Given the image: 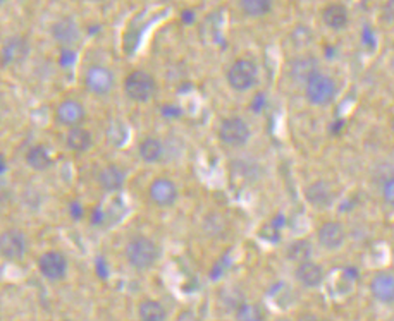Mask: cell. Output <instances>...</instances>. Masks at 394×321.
Returning a JSON list of instances; mask_svg holds the SVG:
<instances>
[{"instance_id": "ffe728a7", "label": "cell", "mask_w": 394, "mask_h": 321, "mask_svg": "<svg viewBox=\"0 0 394 321\" xmlns=\"http://www.w3.org/2000/svg\"><path fill=\"white\" fill-rule=\"evenodd\" d=\"M138 153L145 163H157L166 155V146H164V143L159 138L148 136V138L140 143Z\"/></svg>"}, {"instance_id": "8d00e7d4", "label": "cell", "mask_w": 394, "mask_h": 321, "mask_svg": "<svg viewBox=\"0 0 394 321\" xmlns=\"http://www.w3.org/2000/svg\"><path fill=\"white\" fill-rule=\"evenodd\" d=\"M298 321H319V320H315V316H312V315H303V316H300Z\"/></svg>"}, {"instance_id": "9a60e30c", "label": "cell", "mask_w": 394, "mask_h": 321, "mask_svg": "<svg viewBox=\"0 0 394 321\" xmlns=\"http://www.w3.org/2000/svg\"><path fill=\"white\" fill-rule=\"evenodd\" d=\"M322 23L329 30L341 31L350 25V13L346 9L345 4L341 2H331L327 4L321 13Z\"/></svg>"}, {"instance_id": "e0dca14e", "label": "cell", "mask_w": 394, "mask_h": 321, "mask_svg": "<svg viewBox=\"0 0 394 321\" xmlns=\"http://www.w3.org/2000/svg\"><path fill=\"white\" fill-rule=\"evenodd\" d=\"M80 26L73 18H62L52 25V37L62 46H73L80 40Z\"/></svg>"}, {"instance_id": "60d3db41", "label": "cell", "mask_w": 394, "mask_h": 321, "mask_svg": "<svg viewBox=\"0 0 394 321\" xmlns=\"http://www.w3.org/2000/svg\"><path fill=\"white\" fill-rule=\"evenodd\" d=\"M393 131H394V120H393Z\"/></svg>"}, {"instance_id": "e575fe53", "label": "cell", "mask_w": 394, "mask_h": 321, "mask_svg": "<svg viewBox=\"0 0 394 321\" xmlns=\"http://www.w3.org/2000/svg\"><path fill=\"white\" fill-rule=\"evenodd\" d=\"M181 18H183V21L186 23V25H191V23H193V19H195V14L191 13V11H185V13L181 14Z\"/></svg>"}, {"instance_id": "ac0fdd59", "label": "cell", "mask_w": 394, "mask_h": 321, "mask_svg": "<svg viewBox=\"0 0 394 321\" xmlns=\"http://www.w3.org/2000/svg\"><path fill=\"white\" fill-rule=\"evenodd\" d=\"M124 182H126V172L114 163L104 167L99 172V184L105 193H117L123 189Z\"/></svg>"}, {"instance_id": "74e56055", "label": "cell", "mask_w": 394, "mask_h": 321, "mask_svg": "<svg viewBox=\"0 0 394 321\" xmlns=\"http://www.w3.org/2000/svg\"><path fill=\"white\" fill-rule=\"evenodd\" d=\"M276 321H291V320H288V318H278Z\"/></svg>"}, {"instance_id": "f546056e", "label": "cell", "mask_w": 394, "mask_h": 321, "mask_svg": "<svg viewBox=\"0 0 394 321\" xmlns=\"http://www.w3.org/2000/svg\"><path fill=\"white\" fill-rule=\"evenodd\" d=\"M83 206H81L80 201H71V205H69V215L74 218V220H80V218H83Z\"/></svg>"}, {"instance_id": "6da1fadb", "label": "cell", "mask_w": 394, "mask_h": 321, "mask_svg": "<svg viewBox=\"0 0 394 321\" xmlns=\"http://www.w3.org/2000/svg\"><path fill=\"white\" fill-rule=\"evenodd\" d=\"M161 256L157 242L147 236H135L130 239L126 246V260L133 268L138 272H145L157 263Z\"/></svg>"}, {"instance_id": "2e32d148", "label": "cell", "mask_w": 394, "mask_h": 321, "mask_svg": "<svg viewBox=\"0 0 394 321\" xmlns=\"http://www.w3.org/2000/svg\"><path fill=\"white\" fill-rule=\"evenodd\" d=\"M305 198L308 205L319 210H326L333 205L334 193L326 181H315L305 187Z\"/></svg>"}, {"instance_id": "5bb4252c", "label": "cell", "mask_w": 394, "mask_h": 321, "mask_svg": "<svg viewBox=\"0 0 394 321\" xmlns=\"http://www.w3.org/2000/svg\"><path fill=\"white\" fill-rule=\"evenodd\" d=\"M370 292L374 299L382 304L394 303V273L379 272L370 280Z\"/></svg>"}, {"instance_id": "8fae6325", "label": "cell", "mask_w": 394, "mask_h": 321, "mask_svg": "<svg viewBox=\"0 0 394 321\" xmlns=\"http://www.w3.org/2000/svg\"><path fill=\"white\" fill-rule=\"evenodd\" d=\"M87 117L85 107L76 100H64L57 105L56 108V119L59 124L66 127H78Z\"/></svg>"}, {"instance_id": "ba28073f", "label": "cell", "mask_w": 394, "mask_h": 321, "mask_svg": "<svg viewBox=\"0 0 394 321\" xmlns=\"http://www.w3.org/2000/svg\"><path fill=\"white\" fill-rule=\"evenodd\" d=\"M30 42L25 37H21V34H16V37L7 38L4 42L2 49H0V62L4 65L21 64L30 56Z\"/></svg>"}, {"instance_id": "1f68e13d", "label": "cell", "mask_w": 394, "mask_h": 321, "mask_svg": "<svg viewBox=\"0 0 394 321\" xmlns=\"http://www.w3.org/2000/svg\"><path fill=\"white\" fill-rule=\"evenodd\" d=\"M162 113L166 117H178V115H181V111H179V108H176L174 105H167V107L162 108Z\"/></svg>"}, {"instance_id": "f1b7e54d", "label": "cell", "mask_w": 394, "mask_h": 321, "mask_svg": "<svg viewBox=\"0 0 394 321\" xmlns=\"http://www.w3.org/2000/svg\"><path fill=\"white\" fill-rule=\"evenodd\" d=\"M382 15L388 23H394V0H386L384 7H382Z\"/></svg>"}, {"instance_id": "7bdbcfd3", "label": "cell", "mask_w": 394, "mask_h": 321, "mask_svg": "<svg viewBox=\"0 0 394 321\" xmlns=\"http://www.w3.org/2000/svg\"><path fill=\"white\" fill-rule=\"evenodd\" d=\"M393 49H394V45H393Z\"/></svg>"}, {"instance_id": "9c48e42d", "label": "cell", "mask_w": 394, "mask_h": 321, "mask_svg": "<svg viewBox=\"0 0 394 321\" xmlns=\"http://www.w3.org/2000/svg\"><path fill=\"white\" fill-rule=\"evenodd\" d=\"M38 270L47 280H62L68 273V258L61 251H47L38 260Z\"/></svg>"}, {"instance_id": "3957f363", "label": "cell", "mask_w": 394, "mask_h": 321, "mask_svg": "<svg viewBox=\"0 0 394 321\" xmlns=\"http://www.w3.org/2000/svg\"><path fill=\"white\" fill-rule=\"evenodd\" d=\"M338 95V84L329 74L319 70L314 77L305 84V96L312 105L326 107Z\"/></svg>"}, {"instance_id": "d590c367", "label": "cell", "mask_w": 394, "mask_h": 321, "mask_svg": "<svg viewBox=\"0 0 394 321\" xmlns=\"http://www.w3.org/2000/svg\"><path fill=\"white\" fill-rule=\"evenodd\" d=\"M343 126H345V122H343V120H336V122H334V126L331 127V132H333V134H338V132L343 129Z\"/></svg>"}, {"instance_id": "5b68a950", "label": "cell", "mask_w": 394, "mask_h": 321, "mask_svg": "<svg viewBox=\"0 0 394 321\" xmlns=\"http://www.w3.org/2000/svg\"><path fill=\"white\" fill-rule=\"evenodd\" d=\"M28 249V239L19 229H6L0 232V258L6 261H21Z\"/></svg>"}, {"instance_id": "b9f144b4", "label": "cell", "mask_w": 394, "mask_h": 321, "mask_svg": "<svg viewBox=\"0 0 394 321\" xmlns=\"http://www.w3.org/2000/svg\"><path fill=\"white\" fill-rule=\"evenodd\" d=\"M64 321H73V320H64Z\"/></svg>"}, {"instance_id": "484cf974", "label": "cell", "mask_w": 394, "mask_h": 321, "mask_svg": "<svg viewBox=\"0 0 394 321\" xmlns=\"http://www.w3.org/2000/svg\"><path fill=\"white\" fill-rule=\"evenodd\" d=\"M236 321H264V311L257 304L243 303L236 308Z\"/></svg>"}, {"instance_id": "277c9868", "label": "cell", "mask_w": 394, "mask_h": 321, "mask_svg": "<svg viewBox=\"0 0 394 321\" xmlns=\"http://www.w3.org/2000/svg\"><path fill=\"white\" fill-rule=\"evenodd\" d=\"M259 81V68L250 58H238L228 69V83L234 92H248Z\"/></svg>"}, {"instance_id": "d6986e66", "label": "cell", "mask_w": 394, "mask_h": 321, "mask_svg": "<svg viewBox=\"0 0 394 321\" xmlns=\"http://www.w3.org/2000/svg\"><path fill=\"white\" fill-rule=\"evenodd\" d=\"M296 279L303 287L315 289L324 282V270L322 266L315 261H305V263H300L296 268Z\"/></svg>"}, {"instance_id": "52a82bcc", "label": "cell", "mask_w": 394, "mask_h": 321, "mask_svg": "<svg viewBox=\"0 0 394 321\" xmlns=\"http://www.w3.org/2000/svg\"><path fill=\"white\" fill-rule=\"evenodd\" d=\"M114 73L105 65H90L85 73V84L95 96H107L114 88Z\"/></svg>"}, {"instance_id": "ab89813d", "label": "cell", "mask_w": 394, "mask_h": 321, "mask_svg": "<svg viewBox=\"0 0 394 321\" xmlns=\"http://www.w3.org/2000/svg\"><path fill=\"white\" fill-rule=\"evenodd\" d=\"M319 321H331V320H319Z\"/></svg>"}, {"instance_id": "44dd1931", "label": "cell", "mask_w": 394, "mask_h": 321, "mask_svg": "<svg viewBox=\"0 0 394 321\" xmlns=\"http://www.w3.org/2000/svg\"><path fill=\"white\" fill-rule=\"evenodd\" d=\"M66 144H68L69 150L78 151H88L93 144V136L88 129L78 126V127H71L69 129L68 136H66Z\"/></svg>"}, {"instance_id": "4fadbf2b", "label": "cell", "mask_w": 394, "mask_h": 321, "mask_svg": "<svg viewBox=\"0 0 394 321\" xmlns=\"http://www.w3.org/2000/svg\"><path fill=\"white\" fill-rule=\"evenodd\" d=\"M317 239L321 242L322 248L331 249H339L346 241V232H345V227L343 224H339L336 220H329L326 224H322L319 227V232H317Z\"/></svg>"}, {"instance_id": "4dcf8cb0", "label": "cell", "mask_w": 394, "mask_h": 321, "mask_svg": "<svg viewBox=\"0 0 394 321\" xmlns=\"http://www.w3.org/2000/svg\"><path fill=\"white\" fill-rule=\"evenodd\" d=\"M264 107H265V95H262V93H259V95L253 98L252 111L253 112H262Z\"/></svg>"}, {"instance_id": "7a4b0ae2", "label": "cell", "mask_w": 394, "mask_h": 321, "mask_svg": "<svg viewBox=\"0 0 394 321\" xmlns=\"http://www.w3.org/2000/svg\"><path fill=\"white\" fill-rule=\"evenodd\" d=\"M124 93L133 101H148L157 93V81L145 70H133L124 80Z\"/></svg>"}, {"instance_id": "603a6c76", "label": "cell", "mask_w": 394, "mask_h": 321, "mask_svg": "<svg viewBox=\"0 0 394 321\" xmlns=\"http://www.w3.org/2000/svg\"><path fill=\"white\" fill-rule=\"evenodd\" d=\"M138 318L140 321H166L167 311L159 301L145 299L138 306Z\"/></svg>"}, {"instance_id": "cb8c5ba5", "label": "cell", "mask_w": 394, "mask_h": 321, "mask_svg": "<svg viewBox=\"0 0 394 321\" xmlns=\"http://www.w3.org/2000/svg\"><path fill=\"white\" fill-rule=\"evenodd\" d=\"M274 0H240V9L248 18H264L272 11Z\"/></svg>"}, {"instance_id": "4316f807", "label": "cell", "mask_w": 394, "mask_h": 321, "mask_svg": "<svg viewBox=\"0 0 394 321\" xmlns=\"http://www.w3.org/2000/svg\"><path fill=\"white\" fill-rule=\"evenodd\" d=\"M382 198L391 208H394V175L382 182Z\"/></svg>"}, {"instance_id": "836d02e7", "label": "cell", "mask_w": 394, "mask_h": 321, "mask_svg": "<svg viewBox=\"0 0 394 321\" xmlns=\"http://www.w3.org/2000/svg\"><path fill=\"white\" fill-rule=\"evenodd\" d=\"M104 218H105V217H104L102 210H100V208H95V211H93V217H92V222H93V224H95V225L99 224V225H100V224H102V222H104Z\"/></svg>"}, {"instance_id": "d6a6232c", "label": "cell", "mask_w": 394, "mask_h": 321, "mask_svg": "<svg viewBox=\"0 0 394 321\" xmlns=\"http://www.w3.org/2000/svg\"><path fill=\"white\" fill-rule=\"evenodd\" d=\"M97 273H99L102 279H105L107 277V266H105V261H104V258H99L97 260Z\"/></svg>"}, {"instance_id": "d4e9b609", "label": "cell", "mask_w": 394, "mask_h": 321, "mask_svg": "<svg viewBox=\"0 0 394 321\" xmlns=\"http://www.w3.org/2000/svg\"><path fill=\"white\" fill-rule=\"evenodd\" d=\"M312 253H314V248H312L310 241L307 239H298V241L291 242L290 248H288V260L295 261V263H305V261H310Z\"/></svg>"}, {"instance_id": "f35d334b", "label": "cell", "mask_w": 394, "mask_h": 321, "mask_svg": "<svg viewBox=\"0 0 394 321\" xmlns=\"http://www.w3.org/2000/svg\"><path fill=\"white\" fill-rule=\"evenodd\" d=\"M6 2H7V0H0V7H2Z\"/></svg>"}, {"instance_id": "30bf717a", "label": "cell", "mask_w": 394, "mask_h": 321, "mask_svg": "<svg viewBox=\"0 0 394 321\" xmlns=\"http://www.w3.org/2000/svg\"><path fill=\"white\" fill-rule=\"evenodd\" d=\"M148 194H150V199L154 201V205L161 206V208H169V206H173L178 201L179 189L176 186V182L171 181V179L159 177L150 184Z\"/></svg>"}, {"instance_id": "7402d4cb", "label": "cell", "mask_w": 394, "mask_h": 321, "mask_svg": "<svg viewBox=\"0 0 394 321\" xmlns=\"http://www.w3.org/2000/svg\"><path fill=\"white\" fill-rule=\"evenodd\" d=\"M26 163L33 168V170H49L52 167V156H50L49 150L45 144H35L26 151Z\"/></svg>"}, {"instance_id": "7c38bea8", "label": "cell", "mask_w": 394, "mask_h": 321, "mask_svg": "<svg viewBox=\"0 0 394 321\" xmlns=\"http://www.w3.org/2000/svg\"><path fill=\"white\" fill-rule=\"evenodd\" d=\"M317 73L319 62L312 56H300L290 62V77L298 84H307Z\"/></svg>"}, {"instance_id": "83f0119b", "label": "cell", "mask_w": 394, "mask_h": 321, "mask_svg": "<svg viewBox=\"0 0 394 321\" xmlns=\"http://www.w3.org/2000/svg\"><path fill=\"white\" fill-rule=\"evenodd\" d=\"M214 220H216V218H214V213H210L209 217L205 218V225H204L207 232L212 234V236L214 234L221 232V230H224V218H222L221 215L217 217V222H214Z\"/></svg>"}, {"instance_id": "8992f818", "label": "cell", "mask_w": 394, "mask_h": 321, "mask_svg": "<svg viewBox=\"0 0 394 321\" xmlns=\"http://www.w3.org/2000/svg\"><path fill=\"white\" fill-rule=\"evenodd\" d=\"M252 129L241 117H228L219 126V139L231 148H240L248 143Z\"/></svg>"}]
</instances>
